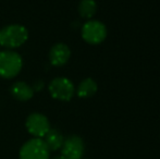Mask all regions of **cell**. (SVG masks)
I'll list each match as a JSON object with an SVG mask.
<instances>
[{
    "label": "cell",
    "mask_w": 160,
    "mask_h": 159,
    "mask_svg": "<svg viewBox=\"0 0 160 159\" xmlns=\"http://www.w3.org/2000/svg\"><path fill=\"white\" fill-rule=\"evenodd\" d=\"M28 39V31L21 24H9L0 30V46L15 49L24 45Z\"/></svg>",
    "instance_id": "obj_1"
},
{
    "label": "cell",
    "mask_w": 160,
    "mask_h": 159,
    "mask_svg": "<svg viewBox=\"0 0 160 159\" xmlns=\"http://www.w3.org/2000/svg\"><path fill=\"white\" fill-rule=\"evenodd\" d=\"M23 68V59L17 51L7 50L0 51V77L13 79Z\"/></svg>",
    "instance_id": "obj_2"
},
{
    "label": "cell",
    "mask_w": 160,
    "mask_h": 159,
    "mask_svg": "<svg viewBox=\"0 0 160 159\" xmlns=\"http://www.w3.org/2000/svg\"><path fill=\"white\" fill-rule=\"evenodd\" d=\"M49 94L52 98L61 102H69L75 94V86L70 79L58 77L53 79L48 85Z\"/></svg>",
    "instance_id": "obj_3"
},
{
    "label": "cell",
    "mask_w": 160,
    "mask_h": 159,
    "mask_svg": "<svg viewBox=\"0 0 160 159\" xmlns=\"http://www.w3.org/2000/svg\"><path fill=\"white\" fill-rule=\"evenodd\" d=\"M20 159H50V151L42 138H31L22 145Z\"/></svg>",
    "instance_id": "obj_4"
},
{
    "label": "cell",
    "mask_w": 160,
    "mask_h": 159,
    "mask_svg": "<svg viewBox=\"0 0 160 159\" xmlns=\"http://www.w3.org/2000/svg\"><path fill=\"white\" fill-rule=\"evenodd\" d=\"M82 38L89 45H99L107 37V27L98 20H88L81 30Z\"/></svg>",
    "instance_id": "obj_5"
},
{
    "label": "cell",
    "mask_w": 160,
    "mask_h": 159,
    "mask_svg": "<svg viewBox=\"0 0 160 159\" xmlns=\"http://www.w3.org/2000/svg\"><path fill=\"white\" fill-rule=\"evenodd\" d=\"M25 127L28 132L36 138H42L51 129L48 118L39 112H33L26 118Z\"/></svg>",
    "instance_id": "obj_6"
},
{
    "label": "cell",
    "mask_w": 160,
    "mask_h": 159,
    "mask_svg": "<svg viewBox=\"0 0 160 159\" xmlns=\"http://www.w3.org/2000/svg\"><path fill=\"white\" fill-rule=\"evenodd\" d=\"M84 152V141L78 135H71L65 138L61 147V155L68 159H82Z\"/></svg>",
    "instance_id": "obj_7"
},
{
    "label": "cell",
    "mask_w": 160,
    "mask_h": 159,
    "mask_svg": "<svg viewBox=\"0 0 160 159\" xmlns=\"http://www.w3.org/2000/svg\"><path fill=\"white\" fill-rule=\"evenodd\" d=\"M71 50L69 46L63 42H57L50 48L49 51V60L53 67H62L70 60Z\"/></svg>",
    "instance_id": "obj_8"
},
{
    "label": "cell",
    "mask_w": 160,
    "mask_h": 159,
    "mask_svg": "<svg viewBox=\"0 0 160 159\" xmlns=\"http://www.w3.org/2000/svg\"><path fill=\"white\" fill-rule=\"evenodd\" d=\"M10 93L17 100L26 102V100H30L34 96V89L28 83L20 81V82H15L11 86Z\"/></svg>",
    "instance_id": "obj_9"
},
{
    "label": "cell",
    "mask_w": 160,
    "mask_h": 159,
    "mask_svg": "<svg viewBox=\"0 0 160 159\" xmlns=\"http://www.w3.org/2000/svg\"><path fill=\"white\" fill-rule=\"evenodd\" d=\"M44 142L50 152H56L60 149L63 145L64 137L62 133L57 129H50L48 133L44 136Z\"/></svg>",
    "instance_id": "obj_10"
},
{
    "label": "cell",
    "mask_w": 160,
    "mask_h": 159,
    "mask_svg": "<svg viewBox=\"0 0 160 159\" xmlns=\"http://www.w3.org/2000/svg\"><path fill=\"white\" fill-rule=\"evenodd\" d=\"M98 85L92 77H86L78 84V88L75 89L76 95L80 98H89L93 97L97 93Z\"/></svg>",
    "instance_id": "obj_11"
},
{
    "label": "cell",
    "mask_w": 160,
    "mask_h": 159,
    "mask_svg": "<svg viewBox=\"0 0 160 159\" xmlns=\"http://www.w3.org/2000/svg\"><path fill=\"white\" fill-rule=\"evenodd\" d=\"M78 10L83 19L91 20L97 12V3L95 0H81Z\"/></svg>",
    "instance_id": "obj_12"
},
{
    "label": "cell",
    "mask_w": 160,
    "mask_h": 159,
    "mask_svg": "<svg viewBox=\"0 0 160 159\" xmlns=\"http://www.w3.org/2000/svg\"><path fill=\"white\" fill-rule=\"evenodd\" d=\"M42 86H44V83L42 82V81H36L35 83H34V87H33V89H34V92H39L40 89L42 88Z\"/></svg>",
    "instance_id": "obj_13"
},
{
    "label": "cell",
    "mask_w": 160,
    "mask_h": 159,
    "mask_svg": "<svg viewBox=\"0 0 160 159\" xmlns=\"http://www.w3.org/2000/svg\"><path fill=\"white\" fill-rule=\"evenodd\" d=\"M52 159H68V158L64 157L63 155H58V156H56V157H53Z\"/></svg>",
    "instance_id": "obj_14"
}]
</instances>
